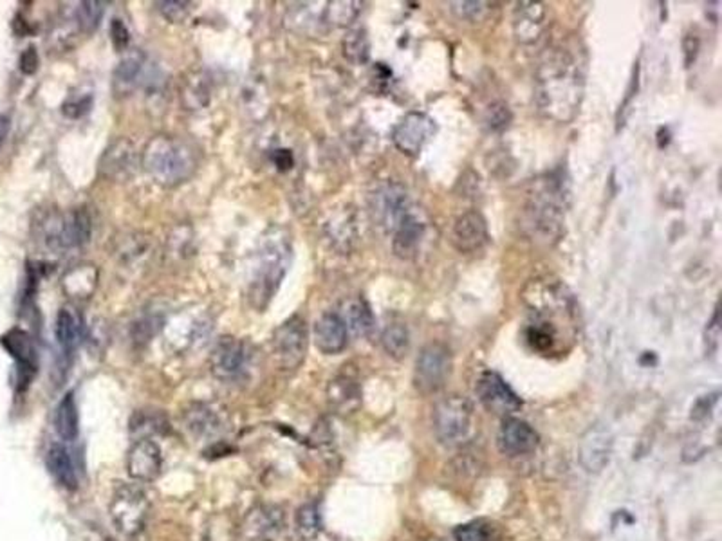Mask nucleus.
Returning <instances> with one entry per match:
<instances>
[{"mask_svg": "<svg viewBox=\"0 0 722 541\" xmlns=\"http://www.w3.org/2000/svg\"><path fill=\"white\" fill-rule=\"evenodd\" d=\"M142 163L158 184L174 188L195 174L197 152L190 143L172 135H156L147 143Z\"/></svg>", "mask_w": 722, "mask_h": 541, "instance_id": "obj_3", "label": "nucleus"}, {"mask_svg": "<svg viewBox=\"0 0 722 541\" xmlns=\"http://www.w3.org/2000/svg\"><path fill=\"white\" fill-rule=\"evenodd\" d=\"M369 208L374 224L386 233H393L402 221L416 208V205L409 190L402 182L388 181L372 191Z\"/></svg>", "mask_w": 722, "mask_h": 541, "instance_id": "obj_7", "label": "nucleus"}, {"mask_svg": "<svg viewBox=\"0 0 722 541\" xmlns=\"http://www.w3.org/2000/svg\"><path fill=\"white\" fill-rule=\"evenodd\" d=\"M105 6L107 3H101V0H85V3L78 4L77 22L84 33H93L98 29L105 13Z\"/></svg>", "mask_w": 722, "mask_h": 541, "instance_id": "obj_36", "label": "nucleus"}, {"mask_svg": "<svg viewBox=\"0 0 722 541\" xmlns=\"http://www.w3.org/2000/svg\"><path fill=\"white\" fill-rule=\"evenodd\" d=\"M246 347L235 337H221L210 354V370L221 381L235 379L246 367Z\"/></svg>", "mask_w": 722, "mask_h": 541, "instance_id": "obj_16", "label": "nucleus"}, {"mask_svg": "<svg viewBox=\"0 0 722 541\" xmlns=\"http://www.w3.org/2000/svg\"><path fill=\"white\" fill-rule=\"evenodd\" d=\"M565 182L555 174L533 184L520 217V226L528 238L540 246L560 242L565 231Z\"/></svg>", "mask_w": 722, "mask_h": 541, "instance_id": "obj_2", "label": "nucleus"}, {"mask_svg": "<svg viewBox=\"0 0 722 541\" xmlns=\"http://www.w3.org/2000/svg\"><path fill=\"white\" fill-rule=\"evenodd\" d=\"M54 334L56 342L65 358H71L73 352L77 351L80 343V334H82V323L75 309L71 307H61L56 316L54 323Z\"/></svg>", "mask_w": 722, "mask_h": 541, "instance_id": "obj_24", "label": "nucleus"}, {"mask_svg": "<svg viewBox=\"0 0 722 541\" xmlns=\"http://www.w3.org/2000/svg\"><path fill=\"white\" fill-rule=\"evenodd\" d=\"M484 121H486V125L490 126V130H493V132H502V130L507 128L509 123H511V110H509V107H507L506 103H502V101L493 103V105L488 107Z\"/></svg>", "mask_w": 722, "mask_h": 541, "instance_id": "obj_40", "label": "nucleus"}, {"mask_svg": "<svg viewBox=\"0 0 722 541\" xmlns=\"http://www.w3.org/2000/svg\"><path fill=\"white\" fill-rule=\"evenodd\" d=\"M451 370V354L446 345L435 342L426 345L416 361L414 384L419 393L432 395L437 393Z\"/></svg>", "mask_w": 722, "mask_h": 541, "instance_id": "obj_10", "label": "nucleus"}, {"mask_svg": "<svg viewBox=\"0 0 722 541\" xmlns=\"http://www.w3.org/2000/svg\"><path fill=\"white\" fill-rule=\"evenodd\" d=\"M163 428H166V423L154 412H136L133 421H130V433L136 440L150 439V435L161 432Z\"/></svg>", "mask_w": 722, "mask_h": 541, "instance_id": "obj_35", "label": "nucleus"}, {"mask_svg": "<svg viewBox=\"0 0 722 541\" xmlns=\"http://www.w3.org/2000/svg\"><path fill=\"white\" fill-rule=\"evenodd\" d=\"M490 3H450L451 13L465 22H479L490 12Z\"/></svg>", "mask_w": 722, "mask_h": 541, "instance_id": "obj_37", "label": "nucleus"}, {"mask_svg": "<svg viewBox=\"0 0 722 541\" xmlns=\"http://www.w3.org/2000/svg\"><path fill=\"white\" fill-rule=\"evenodd\" d=\"M38 69V54L35 47H28L20 56V71L24 75H35Z\"/></svg>", "mask_w": 722, "mask_h": 541, "instance_id": "obj_44", "label": "nucleus"}, {"mask_svg": "<svg viewBox=\"0 0 722 541\" xmlns=\"http://www.w3.org/2000/svg\"><path fill=\"white\" fill-rule=\"evenodd\" d=\"M342 51L345 60L353 65H365L370 58V40L365 29H351L342 40Z\"/></svg>", "mask_w": 722, "mask_h": 541, "instance_id": "obj_32", "label": "nucleus"}, {"mask_svg": "<svg viewBox=\"0 0 722 541\" xmlns=\"http://www.w3.org/2000/svg\"><path fill=\"white\" fill-rule=\"evenodd\" d=\"M136 168V150L126 140H119L112 143L101 161H100V174L105 179L123 181Z\"/></svg>", "mask_w": 722, "mask_h": 541, "instance_id": "obj_23", "label": "nucleus"}, {"mask_svg": "<svg viewBox=\"0 0 722 541\" xmlns=\"http://www.w3.org/2000/svg\"><path fill=\"white\" fill-rule=\"evenodd\" d=\"M477 395L486 408L497 416L509 417L522 408L520 397L495 372H484L477 383Z\"/></svg>", "mask_w": 722, "mask_h": 541, "instance_id": "obj_12", "label": "nucleus"}, {"mask_svg": "<svg viewBox=\"0 0 722 541\" xmlns=\"http://www.w3.org/2000/svg\"><path fill=\"white\" fill-rule=\"evenodd\" d=\"M286 525L280 507L260 505L253 509L244 521V536L249 541H275Z\"/></svg>", "mask_w": 722, "mask_h": 541, "instance_id": "obj_21", "label": "nucleus"}, {"mask_svg": "<svg viewBox=\"0 0 722 541\" xmlns=\"http://www.w3.org/2000/svg\"><path fill=\"white\" fill-rule=\"evenodd\" d=\"M435 132V121L425 112H409L392 132L396 149L407 156H418Z\"/></svg>", "mask_w": 722, "mask_h": 541, "instance_id": "obj_11", "label": "nucleus"}, {"mask_svg": "<svg viewBox=\"0 0 722 541\" xmlns=\"http://www.w3.org/2000/svg\"><path fill=\"white\" fill-rule=\"evenodd\" d=\"M3 345L17 359V363L20 365V372H24V375L26 374L29 375L35 372L37 354H35V347H33V342L28 332H24L20 328L10 330L3 337Z\"/></svg>", "mask_w": 722, "mask_h": 541, "instance_id": "obj_26", "label": "nucleus"}, {"mask_svg": "<svg viewBox=\"0 0 722 541\" xmlns=\"http://www.w3.org/2000/svg\"><path fill=\"white\" fill-rule=\"evenodd\" d=\"M10 128H12L10 117L6 114H0V149H3V145H4L6 138H8Z\"/></svg>", "mask_w": 722, "mask_h": 541, "instance_id": "obj_46", "label": "nucleus"}, {"mask_svg": "<svg viewBox=\"0 0 722 541\" xmlns=\"http://www.w3.org/2000/svg\"><path fill=\"white\" fill-rule=\"evenodd\" d=\"M191 3H186V0H165V3H156L158 12L174 24L184 22L188 19V15L191 13Z\"/></svg>", "mask_w": 722, "mask_h": 541, "instance_id": "obj_38", "label": "nucleus"}, {"mask_svg": "<svg viewBox=\"0 0 722 541\" xmlns=\"http://www.w3.org/2000/svg\"><path fill=\"white\" fill-rule=\"evenodd\" d=\"M295 530L302 541H312L321 530V516L316 502L304 504L295 514Z\"/></svg>", "mask_w": 722, "mask_h": 541, "instance_id": "obj_33", "label": "nucleus"}, {"mask_svg": "<svg viewBox=\"0 0 722 541\" xmlns=\"http://www.w3.org/2000/svg\"><path fill=\"white\" fill-rule=\"evenodd\" d=\"M143 54H128L125 60L119 61V65L116 67L114 71V91L116 94H130L138 85H140V78L143 73Z\"/></svg>", "mask_w": 722, "mask_h": 541, "instance_id": "obj_29", "label": "nucleus"}, {"mask_svg": "<svg viewBox=\"0 0 722 541\" xmlns=\"http://www.w3.org/2000/svg\"><path fill=\"white\" fill-rule=\"evenodd\" d=\"M585 73L580 58L564 45H551L540 56L535 73L539 112L555 123H571L581 107Z\"/></svg>", "mask_w": 722, "mask_h": 541, "instance_id": "obj_1", "label": "nucleus"}, {"mask_svg": "<svg viewBox=\"0 0 722 541\" xmlns=\"http://www.w3.org/2000/svg\"><path fill=\"white\" fill-rule=\"evenodd\" d=\"M381 345L393 359L407 358L410 351V332L403 323H392L383 330Z\"/></svg>", "mask_w": 722, "mask_h": 541, "instance_id": "obj_31", "label": "nucleus"}, {"mask_svg": "<svg viewBox=\"0 0 722 541\" xmlns=\"http://www.w3.org/2000/svg\"><path fill=\"white\" fill-rule=\"evenodd\" d=\"M91 103H93L91 96H87L85 100H84V98H73V100H69V101H65V105H63V114L68 116V117H71V119L82 117L84 114L89 112Z\"/></svg>", "mask_w": 722, "mask_h": 541, "instance_id": "obj_41", "label": "nucleus"}, {"mask_svg": "<svg viewBox=\"0 0 722 541\" xmlns=\"http://www.w3.org/2000/svg\"><path fill=\"white\" fill-rule=\"evenodd\" d=\"M453 536L455 541H491L490 527L483 521H472L457 527Z\"/></svg>", "mask_w": 722, "mask_h": 541, "instance_id": "obj_39", "label": "nucleus"}, {"mask_svg": "<svg viewBox=\"0 0 722 541\" xmlns=\"http://www.w3.org/2000/svg\"><path fill=\"white\" fill-rule=\"evenodd\" d=\"M718 332H720L718 330V311L715 307L713 318H711V321L708 323V328H706V351H708V354H713L717 351V347H718V335H720Z\"/></svg>", "mask_w": 722, "mask_h": 541, "instance_id": "obj_43", "label": "nucleus"}, {"mask_svg": "<svg viewBox=\"0 0 722 541\" xmlns=\"http://www.w3.org/2000/svg\"><path fill=\"white\" fill-rule=\"evenodd\" d=\"M474 406L463 395L441 399L434 410V430L441 444L448 448L463 446L474 435Z\"/></svg>", "mask_w": 722, "mask_h": 541, "instance_id": "obj_6", "label": "nucleus"}, {"mask_svg": "<svg viewBox=\"0 0 722 541\" xmlns=\"http://www.w3.org/2000/svg\"><path fill=\"white\" fill-rule=\"evenodd\" d=\"M548 24V10L542 3H516L513 10V35L518 44H535Z\"/></svg>", "mask_w": 722, "mask_h": 541, "instance_id": "obj_17", "label": "nucleus"}, {"mask_svg": "<svg viewBox=\"0 0 722 541\" xmlns=\"http://www.w3.org/2000/svg\"><path fill=\"white\" fill-rule=\"evenodd\" d=\"M312 337L321 354L337 356L349 343V330L338 312H325L316 319Z\"/></svg>", "mask_w": 722, "mask_h": 541, "instance_id": "obj_19", "label": "nucleus"}, {"mask_svg": "<svg viewBox=\"0 0 722 541\" xmlns=\"http://www.w3.org/2000/svg\"><path fill=\"white\" fill-rule=\"evenodd\" d=\"M342 319L354 335H369L374 330L376 319L370 305L363 298H351L342 307Z\"/></svg>", "mask_w": 722, "mask_h": 541, "instance_id": "obj_28", "label": "nucleus"}, {"mask_svg": "<svg viewBox=\"0 0 722 541\" xmlns=\"http://www.w3.org/2000/svg\"><path fill=\"white\" fill-rule=\"evenodd\" d=\"M184 424L193 437L214 439L224 432V416L212 404L195 402L184 410Z\"/></svg>", "mask_w": 722, "mask_h": 541, "instance_id": "obj_22", "label": "nucleus"}, {"mask_svg": "<svg viewBox=\"0 0 722 541\" xmlns=\"http://www.w3.org/2000/svg\"><path fill=\"white\" fill-rule=\"evenodd\" d=\"M126 472L136 482H152L161 472V449L152 439L134 440L126 455Z\"/></svg>", "mask_w": 722, "mask_h": 541, "instance_id": "obj_15", "label": "nucleus"}, {"mask_svg": "<svg viewBox=\"0 0 722 541\" xmlns=\"http://www.w3.org/2000/svg\"><path fill=\"white\" fill-rule=\"evenodd\" d=\"M450 242L458 253H475L488 242V224L483 214L466 212L451 228Z\"/></svg>", "mask_w": 722, "mask_h": 541, "instance_id": "obj_18", "label": "nucleus"}, {"mask_svg": "<svg viewBox=\"0 0 722 541\" xmlns=\"http://www.w3.org/2000/svg\"><path fill=\"white\" fill-rule=\"evenodd\" d=\"M539 446V433L520 419L504 417L499 432V448L507 456H522L535 451Z\"/></svg>", "mask_w": 722, "mask_h": 541, "instance_id": "obj_20", "label": "nucleus"}, {"mask_svg": "<svg viewBox=\"0 0 722 541\" xmlns=\"http://www.w3.org/2000/svg\"><path fill=\"white\" fill-rule=\"evenodd\" d=\"M273 163L280 172H288L293 166L295 159H293V154L289 150H277L273 154Z\"/></svg>", "mask_w": 722, "mask_h": 541, "instance_id": "obj_45", "label": "nucleus"}, {"mask_svg": "<svg viewBox=\"0 0 722 541\" xmlns=\"http://www.w3.org/2000/svg\"><path fill=\"white\" fill-rule=\"evenodd\" d=\"M307 345L309 330L305 319L300 316H291L275 330L273 335L277 365L286 372L296 370L305 359Z\"/></svg>", "mask_w": 722, "mask_h": 541, "instance_id": "obj_9", "label": "nucleus"}, {"mask_svg": "<svg viewBox=\"0 0 722 541\" xmlns=\"http://www.w3.org/2000/svg\"><path fill=\"white\" fill-rule=\"evenodd\" d=\"M428 222L425 214L416 206L392 233V249L396 256L403 260H412L419 254L423 240L426 237Z\"/></svg>", "mask_w": 722, "mask_h": 541, "instance_id": "obj_14", "label": "nucleus"}, {"mask_svg": "<svg viewBox=\"0 0 722 541\" xmlns=\"http://www.w3.org/2000/svg\"><path fill=\"white\" fill-rule=\"evenodd\" d=\"M149 509L150 504L145 491L136 486H121L109 507L116 529L126 536H133L145 527Z\"/></svg>", "mask_w": 722, "mask_h": 541, "instance_id": "obj_8", "label": "nucleus"}, {"mask_svg": "<svg viewBox=\"0 0 722 541\" xmlns=\"http://www.w3.org/2000/svg\"><path fill=\"white\" fill-rule=\"evenodd\" d=\"M110 40H112V44H114V47L118 51H125L126 45H128L130 33H128L126 26L119 19L112 20V24H110Z\"/></svg>", "mask_w": 722, "mask_h": 541, "instance_id": "obj_42", "label": "nucleus"}, {"mask_svg": "<svg viewBox=\"0 0 722 541\" xmlns=\"http://www.w3.org/2000/svg\"><path fill=\"white\" fill-rule=\"evenodd\" d=\"M361 3L354 0H344V3H327V19L331 28H347L361 13Z\"/></svg>", "mask_w": 722, "mask_h": 541, "instance_id": "obj_34", "label": "nucleus"}, {"mask_svg": "<svg viewBox=\"0 0 722 541\" xmlns=\"http://www.w3.org/2000/svg\"><path fill=\"white\" fill-rule=\"evenodd\" d=\"M327 397H329L331 406L338 414H351L360 406L361 392L354 379L340 375L335 381H331L329 390H327Z\"/></svg>", "mask_w": 722, "mask_h": 541, "instance_id": "obj_25", "label": "nucleus"}, {"mask_svg": "<svg viewBox=\"0 0 722 541\" xmlns=\"http://www.w3.org/2000/svg\"><path fill=\"white\" fill-rule=\"evenodd\" d=\"M38 228L44 246L54 253H63L82 247L91 240L93 219L85 208H75L47 215Z\"/></svg>", "mask_w": 722, "mask_h": 541, "instance_id": "obj_5", "label": "nucleus"}, {"mask_svg": "<svg viewBox=\"0 0 722 541\" xmlns=\"http://www.w3.org/2000/svg\"><path fill=\"white\" fill-rule=\"evenodd\" d=\"M291 262V242L282 231L272 233L258 253L255 279L251 282V300L258 309H264L279 291Z\"/></svg>", "mask_w": 722, "mask_h": 541, "instance_id": "obj_4", "label": "nucleus"}, {"mask_svg": "<svg viewBox=\"0 0 722 541\" xmlns=\"http://www.w3.org/2000/svg\"><path fill=\"white\" fill-rule=\"evenodd\" d=\"M47 467L51 471L53 479L65 489H75L78 484L77 471L71 460V455L68 453L61 444H51L47 451Z\"/></svg>", "mask_w": 722, "mask_h": 541, "instance_id": "obj_27", "label": "nucleus"}, {"mask_svg": "<svg viewBox=\"0 0 722 541\" xmlns=\"http://www.w3.org/2000/svg\"><path fill=\"white\" fill-rule=\"evenodd\" d=\"M54 428L63 440H75L78 437L80 419L73 393L65 395L58 404V408L54 412Z\"/></svg>", "mask_w": 722, "mask_h": 541, "instance_id": "obj_30", "label": "nucleus"}, {"mask_svg": "<svg viewBox=\"0 0 722 541\" xmlns=\"http://www.w3.org/2000/svg\"><path fill=\"white\" fill-rule=\"evenodd\" d=\"M614 440L607 428L595 426L590 428L580 440L578 446V458L581 467L587 472H602L612 456Z\"/></svg>", "mask_w": 722, "mask_h": 541, "instance_id": "obj_13", "label": "nucleus"}]
</instances>
